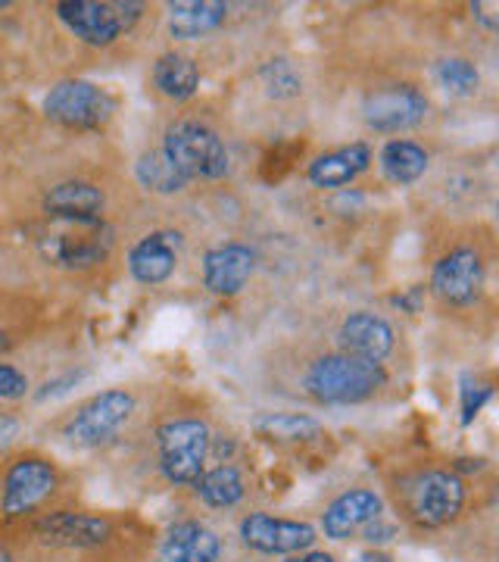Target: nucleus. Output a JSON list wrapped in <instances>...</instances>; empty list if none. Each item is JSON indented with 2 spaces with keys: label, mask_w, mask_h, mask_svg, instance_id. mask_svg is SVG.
<instances>
[{
  "label": "nucleus",
  "mask_w": 499,
  "mask_h": 562,
  "mask_svg": "<svg viewBox=\"0 0 499 562\" xmlns=\"http://www.w3.org/2000/svg\"><path fill=\"white\" fill-rule=\"evenodd\" d=\"M387 382V372L381 362L356 360L347 353L321 357L306 369V391L309 397L328 406H350V403H365L378 394Z\"/></svg>",
  "instance_id": "1"
},
{
  "label": "nucleus",
  "mask_w": 499,
  "mask_h": 562,
  "mask_svg": "<svg viewBox=\"0 0 499 562\" xmlns=\"http://www.w3.org/2000/svg\"><path fill=\"white\" fill-rule=\"evenodd\" d=\"M162 154L179 169L184 181L225 179L231 169L222 138L203 122L184 120L169 125L166 140H162Z\"/></svg>",
  "instance_id": "2"
},
{
  "label": "nucleus",
  "mask_w": 499,
  "mask_h": 562,
  "mask_svg": "<svg viewBox=\"0 0 499 562\" xmlns=\"http://www.w3.org/2000/svg\"><path fill=\"white\" fill-rule=\"evenodd\" d=\"M140 3L135 0H66L57 3L60 22L84 44L110 47L140 20Z\"/></svg>",
  "instance_id": "3"
},
{
  "label": "nucleus",
  "mask_w": 499,
  "mask_h": 562,
  "mask_svg": "<svg viewBox=\"0 0 499 562\" xmlns=\"http://www.w3.org/2000/svg\"><path fill=\"white\" fill-rule=\"evenodd\" d=\"M160 469L169 484L194 487L206 469L209 453V428L200 419H172L157 431Z\"/></svg>",
  "instance_id": "4"
},
{
  "label": "nucleus",
  "mask_w": 499,
  "mask_h": 562,
  "mask_svg": "<svg viewBox=\"0 0 499 562\" xmlns=\"http://www.w3.org/2000/svg\"><path fill=\"white\" fill-rule=\"evenodd\" d=\"M116 101L91 81L69 79L50 88V94L44 98V116L66 128H100L113 120Z\"/></svg>",
  "instance_id": "5"
},
{
  "label": "nucleus",
  "mask_w": 499,
  "mask_h": 562,
  "mask_svg": "<svg viewBox=\"0 0 499 562\" xmlns=\"http://www.w3.org/2000/svg\"><path fill=\"white\" fill-rule=\"evenodd\" d=\"M57 491V469L41 457H22L3 475L0 509L7 519H22L41 509Z\"/></svg>",
  "instance_id": "6"
},
{
  "label": "nucleus",
  "mask_w": 499,
  "mask_h": 562,
  "mask_svg": "<svg viewBox=\"0 0 499 562\" xmlns=\"http://www.w3.org/2000/svg\"><path fill=\"white\" fill-rule=\"evenodd\" d=\"M113 247V232L103 225V220L94 222H66V228L54 232L44 238L41 250L50 262L63 269H91L110 257Z\"/></svg>",
  "instance_id": "7"
},
{
  "label": "nucleus",
  "mask_w": 499,
  "mask_h": 562,
  "mask_svg": "<svg viewBox=\"0 0 499 562\" xmlns=\"http://www.w3.org/2000/svg\"><path fill=\"white\" fill-rule=\"evenodd\" d=\"M132 413H135L132 391H122V387L103 391L72 416V422L66 425V438L76 447H98V443L110 441Z\"/></svg>",
  "instance_id": "8"
},
{
  "label": "nucleus",
  "mask_w": 499,
  "mask_h": 562,
  "mask_svg": "<svg viewBox=\"0 0 499 562\" xmlns=\"http://www.w3.org/2000/svg\"><path fill=\"white\" fill-rule=\"evenodd\" d=\"M428 116V98L416 85H387L375 88L362 101V120L381 135H397L406 128H416Z\"/></svg>",
  "instance_id": "9"
},
{
  "label": "nucleus",
  "mask_w": 499,
  "mask_h": 562,
  "mask_svg": "<svg viewBox=\"0 0 499 562\" xmlns=\"http://www.w3.org/2000/svg\"><path fill=\"white\" fill-rule=\"evenodd\" d=\"M431 288L450 306H468L484 291V260L475 247H456L434 262Z\"/></svg>",
  "instance_id": "10"
},
{
  "label": "nucleus",
  "mask_w": 499,
  "mask_h": 562,
  "mask_svg": "<svg viewBox=\"0 0 499 562\" xmlns=\"http://www.w3.org/2000/svg\"><path fill=\"white\" fill-rule=\"evenodd\" d=\"M240 538L250 550L265 557H294L316 543V528L294 519H275L265 513H250L240 522Z\"/></svg>",
  "instance_id": "11"
},
{
  "label": "nucleus",
  "mask_w": 499,
  "mask_h": 562,
  "mask_svg": "<svg viewBox=\"0 0 499 562\" xmlns=\"http://www.w3.org/2000/svg\"><path fill=\"white\" fill-rule=\"evenodd\" d=\"M465 506V484L456 472H424L412 487V516L424 528L450 525Z\"/></svg>",
  "instance_id": "12"
},
{
  "label": "nucleus",
  "mask_w": 499,
  "mask_h": 562,
  "mask_svg": "<svg viewBox=\"0 0 499 562\" xmlns=\"http://www.w3.org/2000/svg\"><path fill=\"white\" fill-rule=\"evenodd\" d=\"M113 525L103 516H88V513H47L35 522V538L44 547H66V550H91L110 541Z\"/></svg>",
  "instance_id": "13"
},
{
  "label": "nucleus",
  "mask_w": 499,
  "mask_h": 562,
  "mask_svg": "<svg viewBox=\"0 0 499 562\" xmlns=\"http://www.w3.org/2000/svg\"><path fill=\"white\" fill-rule=\"evenodd\" d=\"M200 269H203V284L216 297H235V294L243 291V284L250 281V276H253L257 254L247 244H219V247L206 250Z\"/></svg>",
  "instance_id": "14"
},
{
  "label": "nucleus",
  "mask_w": 499,
  "mask_h": 562,
  "mask_svg": "<svg viewBox=\"0 0 499 562\" xmlns=\"http://www.w3.org/2000/svg\"><path fill=\"white\" fill-rule=\"evenodd\" d=\"M381 513H384V503H381L378 494L368 491V487H356V491L340 494L338 501L325 509V516H321V531H325V538H331V541H347V538H353L356 531H362L372 519H378Z\"/></svg>",
  "instance_id": "15"
},
{
  "label": "nucleus",
  "mask_w": 499,
  "mask_h": 562,
  "mask_svg": "<svg viewBox=\"0 0 499 562\" xmlns=\"http://www.w3.org/2000/svg\"><path fill=\"white\" fill-rule=\"evenodd\" d=\"M338 341L347 357L381 362L394 350V328H390V322L381 319L375 313H353L340 325Z\"/></svg>",
  "instance_id": "16"
},
{
  "label": "nucleus",
  "mask_w": 499,
  "mask_h": 562,
  "mask_svg": "<svg viewBox=\"0 0 499 562\" xmlns=\"http://www.w3.org/2000/svg\"><path fill=\"white\" fill-rule=\"evenodd\" d=\"M179 266V235L172 232H154L140 238L128 254V272L140 284H162Z\"/></svg>",
  "instance_id": "17"
},
{
  "label": "nucleus",
  "mask_w": 499,
  "mask_h": 562,
  "mask_svg": "<svg viewBox=\"0 0 499 562\" xmlns=\"http://www.w3.org/2000/svg\"><path fill=\"white\" fill-rule=\"evenodd\" d=\"M103 191L91 181H60L47 191L44 210L60 222H94L103 213Z\"/></svg>",
  "instance_id": "18"
},
{
  "label": "nucleus",
  "mask_w": 499,
  "mask_h": 562,
  "mask_svg": "<svg viewBox=\"0 0 499 562\" xmlns=\"http://www.w3.org/2000/svg\"><path fill=\"white\" fill-rule=\"evenodd\" d=\"M222 541L197 519L175 522L162 541V562H219Z\"/></svg>",
  "instance_id": "19"
},
{
  "label": "nucleus",
  "mask_w": 499,
  "mask_h": 562,
  "mask_svg": "<svg viewBox=\"0 0 499 562\" xmlns=\"http://www.w3.org/2000/svg\"><path fill=\"white\" fill-rule=\"evenodd\" d=\"M368 166H372V150H368V144L356 140V144H347L340 150L316 157L306 169V179L316 188H343V184L360 179Z\"/></svg>",
  "instance_id": "20"
},
{
  "label": "nucleus",
  "mask_w": 499,
  "mask_h": 562,
  "mask_svg": "<svg viewBox=\"0 0 499 562\" xmlns=\"http://www.w3.org/2000/svg\"><path fill=\"white\" fill-rule=\"evenodd\" d=\"M228 20V3L219 0H179L169 3V32L179 41H197L213 35Z\"/></svg>",
  "instance_id": "21"
},
{
  "label": "nucleus",
  "mask_w": 499,
  "mask_h": 562,
  "mask_svg": "<svg viewBox=\"0 0 499 562\" xmlns=\"http://www.w3.org/2000/svg\"><path fill=\"white\" fill-rule=\"evenodd\" d=\"M378 162L387 181H394V184H412V181H419L428 172L431 157H428V150L421 144H416V140L394 138L381 147Z\"/></svg>",
  "instance_id": "22"
},
{
  "label": "nucleus",
  "mask_w": 499,
  "mask_h": 562,
  "mask_svg": "<svg viewBox=\"0 0 499 562\" xmlns=\"http://www.w3.org/2000/svg\"><path fill=\"white\" fill-rule=\"evenodd\" d=\"M154 85H157V91H160L162 98H169V101H188V98L197 94L200 88L197 63L191 60V57H184V54L169 50V54H162L160 60L154 63Z\"/></svg>",
  "instance_id": "23"
},
{
  "label": "nucleus",
  "mask_w": 499,
  "mask_h": 562,
  "mask_svg": "<svg viewBox=\"0 0 499 562\" xmlns=\"http://www.w3.org/2000/svg\"><path fill=\"white\" fill-rule=\"evenodd\" d=\"M257 435L279 443H303L313 441L321 435V425L313 416H299V413H262L253 422Z\"/></svg>",
  "instance_id": "24"
},
{
  "label": "nucleus",
  "mask_w": 499,
  "mask_h": 562,
  "mask_svg": "<svg viewBox=\"0 0 499 562\" xmlns=\"http://www.w3.org/2000/svg\"><path fill=\"white\" fill-rule=\"evenodd\" d=\"M197 497L213 509H231L243 497V479L235 465H216L197 479Z\"/></svg>",
  "instance_id": "25"
},
{
  "label": "nucleus",
  "mask_w": 499,
  "mask_h": 562,
  "mask_svg": "<svg viewBox=\"0 0 499 562\" xmlns=\"http://www.w3.org/2000/svg\"><path fill=\"white\" fill-rule=\"evenodd\" d=\"M135 172H138L140 184H144L147 191H154V194H179V191H184V184H188V181L181 179L179 169L166 160L162 150L144 154Z\"/></svg>",
  "instance_id": "26"
},
{
  "label": "nucleus",
  "mask_w": 499,
  "mask_h": 562,
  "mask_svg": "<svg viewBox=\"0 0 499 562\" xmlns=\"http://www.w3.org/2000/svg\"><path fill=\"white\" fill-rule=\"evenodd\" d=\"M434 76H438L440 88L450 91V94H456V98H472L480 85L478 66L472 60H465V57H446V60H440Z\"/></svg>",
  "instance_id": "27"
},
{
  "label": "nucleus",
  "mask_w": 499,
  "mask_h": 562,
  "mask_svg": "<svg viewBox=\"0 0 499 562\" xmlns=\"http://www.w3.org/2000/svg\"><path fill=\"white\" fill-rule=\"evenodd\" d=\"M260 79L265 85V91H269V98H275V101H294V98H299V91H303L299 72L294 69V63L284 60V57L262 63Z\"/></svg>",
  "instance_id": "28"
},
{
  "label": "nucleus",
  "mask_w": 499,
  "mask_h": 562,
  "mask_svg": "<svg viewBox=\"0 0 499 562\" xmlns=\"http://www.w3.org/2000/svg\"><path fill=\"white\" fill-rule=\"evenodd\" d=\"M490 397H494L490 384L478 382L472 375H462V425H472Z\"/></svg>",
  "instance_id": "29"
},
{
  "label": "nucleus",
  "mask_w": 499,
  "mask_h": 562,
  "mask_svg": "<svg viewBox=\"0 0 499 562\" xmlns=\"http://www.w3.org/2000/svg\"><path fill=\"white\" fill-rule=\"evenodd\" d=\"M25 394H29V379L16 366L0 362V401H20Z\"/></svg>",
  "instance_id": "30"
},
{
  "label": "nucleus",
  "mask_w": 499,
  "mask_h": 562,
  "mask_svg": "<svg viewBox=\"0 0 499 562\" xmlns=\"http://www.w3.org/2000/svg\"><path fill=\"white\" fill-rule=\"evenodd\" d=\"M499 7L497 3H472V16L487 29V32H497L499 29Z\"/></svg>",
  "instance_id": "31"
},
{
  "label": "nucleus",
  "mask_w": 499,
  "mask_h": 562,
  "mask_svg": "<svg viewBox=\"0 0 499 562\" xmlns=\"http://www.w3.org/2000/svg\"><path fill=\"white\" fill-rule=\"evenodd\" d=\"M81 372H69V375H63V379H54V382H47L38 391V401H47V397H57V394H66L72 384L79 382Z\"/></svg>",
  "instance_id": "32"
},
{
  "label": "nucleus",
  "mask_w": 499,
  "mask_h": 562,
  "mask_svg": "<svg viewBox=\"0 0 499 562\" xmlns=\"http://www.w3.org/2000/svg\"><path fill=\"white\" fill-rule=\"evenodd\" d=\"M362 535H365V541L384 543V541H390V538H394V525L381 522V516H378V519H372V522L362 528Z\"/></svg>",
  "instance_id": "33"
},
{
  "label": "nucleus",
  "mask_w": 499,
  "mask_h": 562,
  "mask_svg": "<svg viewBox=\"0 0 499 562\" xmlns=\"http://www.w3.org/2000/svg\"><path fill=\"white\" fill-rule=\"evenodd\" d=\"M421 297H424V288H421V284H416V288H409V291H402V294H397V297H394V303H397L399 310L419 313Z\"/></svg>",
  "instance_id": "34"
},
{
  "label": "nucleus",
  "mask_w": 499,
  "mask_h": 562,
  "mask_svg": "<svg viewBox=\"0 0 499 562\" xmlns=\"http://www.w3.org/2000/svg\"><path fill=\"white\" fill-rule=\"evenodd\" d=\"M16 438H20V422L13 416H0V450H7Z\"/></svg>",
  "instance_id": "35"
},
{
  "label": "nucleus",
  "mask_w": 499,
  "mask_h": 562,
  "mask_svg": "<svg viewBox=\"0 0 499 562\" xmlns=\"http://www.w3.org/2000/svg\"><path fill=\"white\" fill-rule=\"evenodd\" d=\"M284 562H334L331 553H321V550H309V553H294V557H287Z\"/></svg>",
  "instance_id": "36"
},
{
  "label": "nucleus",
  "mask_w": 499,
  "mask_h": 562,
  "mask_svg": "<svg viewBox=\"0 0 499 562\" xmlns=\"http://www.w3.org/2000/svg\"><path fill=\"white\" fill-rule=\"evenodd\" d=\"M353 562H394L387 553H381V550H365V553H360Z\"/></svg>",
  "instance_id": "37"
},
{
  "label": "nucleus",
  "mask_w": 499,
  "mask_h": 562,
  "mask_svg": "<svg viewBox=\"0 0 499 562\" xmlns=\"http://www.w3.org/2000/svg\"><path fill=\"white\" fill-rule=\"evenodd\" d=\"M10 347V338H7V331L0 328V350H7Z\"/></svg>",
  "instance_id": "38"
},
{
  "label": "nucleus",
  "mask_w": 499,
  "mask_h": 562,
  "mask_svg": "<svg viewBox=\"0 0 499 562\" xmlns=\"http://www.w3.org/2000/svg\"><path fill=\"white\" fill-rule=\"evenodd\" d=\"M0 562H16V560H13L10 553H0Z\"/></svg>",
  "instance_id": "39"
},
{
  "label": "nucleus",
  "mask_w": 499,
  "mask_h": 562,
  "mask_svg": "<svg viewBox=\"0 0 499 562\" xmlns=\"http://www.w3.org/2000/svg\"><path fill=\"white\" fill-rule=\"evenodd\" d=\"M3 7H10V3H7V0H0V10H3Z\"/></svg>",
  "instance_id": "40"
}]
</instances>
